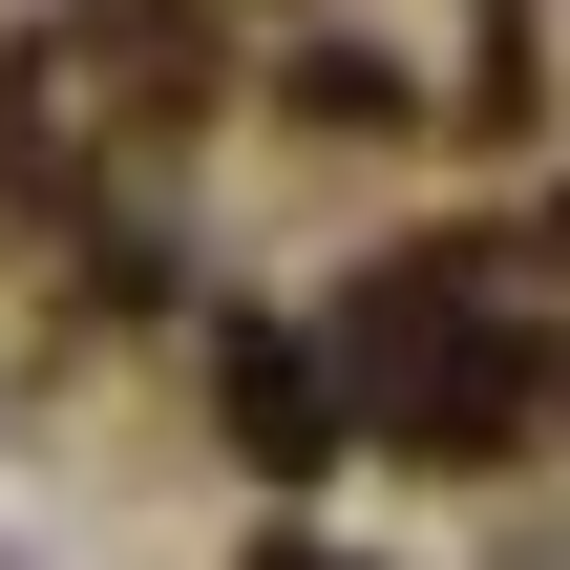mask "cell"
<instances>
[{
    "label": "cell",
    "mask_w": 570,
    "mask_h": 570,
    "mask_svg": "<svg viewBox=\"0 0 570 570\" xmlns=\"http://www.w3.org/2000/svg\"><path fill=\"white\" fill-rule=\"evenodd\" d=\"M254 570H338V550H254Z\"/></svg>",
    "instance_id": "2"
},
{
    "label": "cell",
    "mask_w": 570,
    "mask_h": 570,
    "mask_svg": "<svg viewBox=\"0 0 570 570\" xmlns=\"http://www.w3.org/2000/svg\"><path fill=\"white\" fill-rule=\"evenodd\" d=\"M233 444H254V465H275V487H296V465H317V444H338V360H317V338H275V317H254V338H233Z\"/></svg>",
    "instance_id": "1"
}]
</instances>
